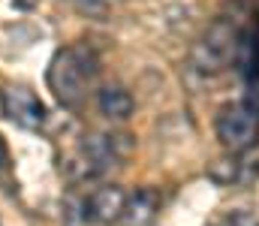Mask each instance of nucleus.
<instances>
[{"instance_id": "1", "label": "nucleus", "mask_w": 259, "mask_h": 226, "mask_svg": "<svg viewBox=\"0 0 259 226\" xmlns=\"http://www.w3.org/2000/svg\"><path fill=\"white\" fill-rule=\"evenodd\" d=\"M97 75H100L97 52L88 46H69L55 55V61L49 67V84L64 106H78L84 100L88 87L97 81Z\"/></svg>"}, {"instance_id": "2", "label": "nucleus", "mask_w": 259, "mask_h": 226, "mask_svg": "<svg viewBox=\"0 0 259 226\" xmlns=\"http://www.w3.org/2000/svg\"><path fill=\"white\" fill-rule=\"evenodd\" d=\"M238 39H241V30L226 21V18H217L193 46V61L196 73L202 75H217L229 67H235V55H238Z\"/></svg>"}, {"instance_id": "3", "label": "nucleus", "mask_w": 259, "mask_h": 226, "mask_svg": "<svg viewBox=\"0 0 259 226\" xmlns=\"http://www.w3.org/2000/svg\"><path fill=\"white\" fill-rule=\"evenodd\" d=\"M259 130V109L250 100L223 106L217 115V139L223 142V148L229 151H244L253 145Z\"/></svg>"}, {"instance_id": "4", "label": "nucleus", "mask_w": 259, "mask_h": 226, "mask_svg": "<svg viewBox=\"0 0 259 226\" xmlns=\"http://www.w3.org/2000/svg\"><path fill=\"white\" fill-rule=\"evenodd\" d=\"M3 115H9L18 127H27V130H36L42 121H46V106L42 100L27 91V87H6L3 91Z\"/></svg>"}, {"instance_id": "5", "label": "nucleus", "mask_w": 259, "mask_h": 226, "mask_svg": "<svg viewBox=\"0 0 259 226\" xmlns=\"http://www.w3.org/2000/svg\"><path fill=\"white\" fill-rule=\"evenodd\" d=\"M124 202H127V193L118 187V184H109V187H100L94 190L88 199H84V220L100 226L118 223L121 220V211H124Z\"/></svg>"}, {"instance_id": "6", "label": "nucleus", "mask_w": 259, "mask_h": 226, "mask_svg": "<svg viewBox=\"0 0 259 226\" xmlns=\"http://www.w3.org/2000/svg\"><path fill=\"white\" fill-rule=\"evenodd\" d=\"M160 214V193L154 187H139L136 193H130L121 211V226H154Z\"/></svg>"}, {"instance_id": "7", "label": "nucleus", "mask_w": 259, "mask_h": 226, "mask_svg": "<svg viewBox=\"0 0 259 226\" xmlns=\"http://www.w3.org/2000/svg\"><path fill=\"white\" fill-rule=\"evenodd\" d=\"M235 67L250 84L259 81V21L250 30H241L238 39V55H235Z\"/></svg>"}, {"instance_id": "8", "label": "nucleus", "mask_w": 259, "mask_h": 226, "mask_svg": "<svg viewBox=\"0 0 259 226\" xmlns=\"http://www.w3.org/2000/svg\"><path fill=\"white\" fill-rule=\"evenodd\" d=\"M97 106H100V112H103L109 121H127L130 115H133V109H136L130 91L121 87V84H106V87L97 94Z\"/></svg>"}, {"instance_id": "9", "label": "nucleus", "mask_w": 259, "mask_h": 226, "mask_svg": "<svg viewBox=\"0 0 259 226\" xmlns=\"http://www.w3.org/2000/svg\"><path fill=\"white\" fill-rule=\"evenodd\" d=\"M235 175H238V163H229V160H217V163L211 166V178H214V181H220V184H229Z\"/></svg>"}, {"instance_id": "10", "label": "nucleus", "mask_w": 259, "mask_h": 226, "mask_svg": "<svg viewBox=\"0 0 259 226\" xmlns=\"http://www.w3.org/2000/svg\"><path fill=\"white\" fill-rule=\"evenodd\" d=\"M220 226H259V217L250 211H232Z\"/></svg>"}, {"instance_id": "11", "label": "nucleus", "mask_w": 259, "mask_h": 226, "mask_svg": "<svg viewBox=\"0 0 259 226\" xmlns=\"http://www.w3.org/2000/svg\"><path fill=\"white\" fill-rule=\"evenodd\" d=\"M75 3H78L84 12H100V9H103V0H75Z\"/></svg>"}, {"instance_id": "12", "label": "nucleus", "mask_w": 259, "mask_h": 226, "mask_svg": "<svg viewBox=\"0 0 259 226\" xmlns=\"http://www.w3.org/2000/svg\"><path fill=\"white\" fill-rule=\"evenodd\" d=\"M9 166V148H6V139L0 136V169H6Z\"/></svg>"}]
</instances>
